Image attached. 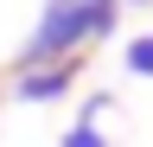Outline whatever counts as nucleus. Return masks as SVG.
I'll return each mask as SVG.
<instances>
[{"mask_svg":"<svg viewBox=\"0 0 153 147\" xmlns=\"http://www.w3.org/2000/svg\"><path fill=\"white\" fill-rule=\"evenodd\" d=\"M121 26V0H45L38 26L19 45V64H57V58H83L89 45H102Z\"/></svg>","mask_w":153,"mask_h":147,"instance_id":"1","label":"nucleus"},{"mask_svg":"<svg viewBox=\"0 0 153 147\" xmlns=\"http://www.w3.org/2000/svg\"><path fill=\"white\" fill-rule=\"evenodd\" d=\"M76 70H83V58L19 64V70H13V83H7V96H13V102H64V96H70V83H76Z\"/></svg>","mask_w":153,"mask_h":147,"instance_id":"2","label":"nucleus"},{"mask_svg":"<svg viewBox=\"0 0 153 147\" xmlns=\"http://www.w3.org/2000/svg\"><path fill=\"white\" fill-rule=\"evenodd\" d=\"M121 64H128V77H147L153 83V32H134L128 51H121Z\"/></svg>","mask_w":153,"mask_h":147,"instance_id":"3","label":"nucleus"},{"mask_svg":"<svg viewBox=\"0 0 153 147\" xmlns=\"http://www.w3.org/2000/svg\"><path fill=\"white\" fill-rule=\"evenodd\" d=\"M57 147H108V134H102V122H70Z\"/></svg>","mask_w":153,"mask_h":147,"instance_id":"4","label":"nucleus"},{"mask_svg":"<svg viewBox=\"0 0 153 147\" xmlns=\"http://www.w3.org/2000/svg\"><path fill=\"white\" fill-rule=\"evenodd\" d=\"M108 109H115V96H108V90H96V96H83V115H76V122H102Z\"/></svg>","mask_w":153,"mask_h":147,"instance_id":"5","label":"nucleus"},{"mask_svg":"<svg viewBox=\"0 0 153 147\" xmlns=\"http://www.w3.org/2000/svg\"><path fill=\"white\" fill-rule=\"evenodd\" d=\"M121 7H153V0H121Z\"/></svg>","mask_w":153,"mask_h":147,"instance_id":"6","label":"nucleus"}]
</instances>
